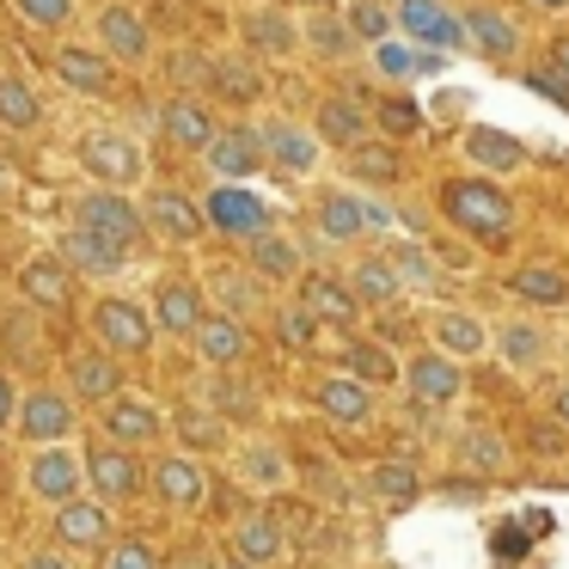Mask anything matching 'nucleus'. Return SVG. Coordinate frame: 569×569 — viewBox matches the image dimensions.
<instances>
[{
  "label": "nucleus",
  "instance_id": "39",
  "mask_svg": "<svg viewBox=\"0 0 569 569\" xmlns=\"http://www.w3.org/2000/svg\"><path fill=\"white\" fill-rule=\"evenodd\" d=\"M312 136L331 141V148H356L361 136H368V117L356 111V99H319V111H312Z\"/></svg>",
  "mask_w": 569,
  "mask_h": 569
},
{
  "label": "nucleus",
  "instance_id": "18",
  "mask_svg": "<svg viewBox=\"0 0 569 569\" xmlns=\"http://www.w3.org/2000/svg\"><path fill=\"white\" fill-rule=\"evenodd\" d=\"M80 471H87L92 496H99L104 508L129 502V496L141 490V466H136V453H129V447H92V453L80 459Z\"/></svg>",
  "mask_w": 569,
  "mask_h": 569
},
{
  "label": "nucleus",
  "instance_id": "36",
  "mask_svg": "<svg viewBox=\"0 0 569 569\" xmlns=\"http://www.w3.org/2000/svg\"><path fill=\"white\" fill-rule=\"evenodd\" d=\"M202 295L221 300V312H227V319H239V325L263 307V282L251 270H209V288H202Z\"/></svg>",
  "mask_w": 569,
  "mask_h": 569
},
{
  "label": "nucleus",
  "instance_id": "50",
  "mask_svg": "<svg viewBox=\"0 0 569 569\" xmlns=\"http://www.w3.org/2000/svg\"><path fill=\"white\" fill-rule=\"evenodd\" d=\"M392 276H398V288H417V282H435V263L422 258V246H398L392 258Z\"/></svg>",
  "mask_w": 569,
  "mask_h": 569
},
{
  "label": "nucleus",
  "instance_id": "16",
  "mask_svg": "<svg viewBox=\"0 0 569 569\" xmlns=\"http://www.w3.org/2000/svg\"><path fill=\"white\" fill-rule=\"evenodd\" d=\"M56 80L74 92H87V99H104V92L117 87V62L99 50V43H62V50L50 56Z\"/></svg>",
  "mask_w": 569,
  "mask_h": 569
},
{
  "label": "nucleus",
  "instance_id": "54",
  "mask_svg": "<svg viewBox=\"0 0 569 569\" xmlns=\"http://www.w3.org/2000/svg\"><path fill=\"white\" fill-rule=\"evenodd\" d=\"M209 405L214 410H233V417H251V410H258V405H251V386H239V380H214L209 386Z\"/></svg>",
  "mask_w": 569,
  "mask_h": 569
},
{
  "label": "nucleus",
  "instance_id": "41",
  "mask_svg": "<svg viewBox=\"0 0 569 569\" xmlns=\"http://www.w3.org/2000/svg\"><path fill=\"white\" fill-rule=\"evenodd\" d=\"M38 123H43L38 92H31L19 74H0V129H13V136H31Z\"/></svg>",
  "mask_w": 569,
  "mask_h": 569
},
{
  "label": "nucleus",
  "instance_id": "45",
  "mask_svg": "<svg viewBox=\"0 0 569 569\" xmlns=\"http://www.w3.org/2000/svg\"><path fill=\"white\" fill-rule=\"evenodd\" d=\"M13 13L26 19L31 31H68L80 13V0H13Z\"/></svg>",
  "mask_w": 569,
  "mask_h": 569
},
{
  "label": "nucleus",
  "instance_id": "20",
  "mask_svg": "<svg viewBox=\"0 0 569 569\" xmlns=\"http://www.w3.org/2000/svg\"><path fill=\"white\" fill-rule=\"evenodd\" d=\"M239 38H246V56H270V62H288V56H300V31L295 19L282 13V7H258V13L239 19Z\"/></svg>",
  "mask_w": 569,
  "mask_h": 569
},
{
  "label": "nucleus",
  "instance_id": "59",
  "mask_svg": "<svg viewBox=\"0 0 569 569\" xmlns=\"http://www.w3.org/2000/svg\"><path fill=\"white\" fill-rule=\"evenodd\" d=\"M13 422V386H7V373H0V429Z\"/></svg>",
  "mask_w": 569,
  "mask_h": 569
},
{
  "label": "nucleus",
  "instance_id": "15",
  "mask_svg": "<svg viewBox=\"0 0 569 569\" xmlns=\"http://www.w3.org/2000/svg\"><path fill=\"white\" fill-rule=\"evenodd\" d=\"M405 386H410V398H417L422 410H441V405H453V398L466 392V373H459L453 356H441V349H422V356H410Z\"/></svg>",
  "mask_w": 569,
  "mask_h": 569
},
{
  "label": "nucleus",
  "instance_id": "52",
  "mask_svg": "<svg viewBox=\"0 0 569 569\" xmlns=\"http://www.w3.org/2000/svg\"><path fill=\"white\" fill-rule=\"evenodd\" d=\"M312 337H319V319H312L300 300H288L282 307V343L288 349H312Z\"/></svg>",
  "mask_w": 569,
  "mask_h": 569
},
{
  "label": "nucleus",
  "instance_id": "23",
  "mask_svg": "<svg viewBox=\"0 0 569 569\" xmlns=\"http://www.w3.org/2000/svg\"><path fill=\"white\" fill-rule=\"evenodd\" d=\"M141 227L160 233V239H172V246H190V239L202 233V214H197V202H190L184 190H153L148 209H141Z\"/></svg>",
  "mask_w": 569,
  "mask_h": 569
},
{
  "label": "nucleus",
  "instance_id": "34",
  "mask_svg": "<svg viewBox=\"0 0 569 569\" xmlns=\"http://www.w3.org/2000/svg\"><path fill=\"white\" fill-rule=\"evenodd\" d=\"M490 343L502 349V361H508V368H520V373L545 368V356H551V337H545V325H532V319H508Z\"/></svg>",
  "mask_w": 569,
  "mask_h": 569
},
{
  "label": "nucleus",
  "instance_id": "6",
  "mask_svg": "<svg viewBox=\"0 0 569 569\" xmlns=\"http://www.w3.org/2000/svg\"><path fill=\"white\" fill-rule=\"evenodd\" d=\"M392 26L417 50H466V26L447 0H392Z\"/></svg>",
  "mask_w": 569,
  "mask_h": 569
},
{
  "label": "nucleus",
  "instance_id": "37",
  "mask_svg": "<svg viewBox=\"0 0 569 569\" xmlns=\"http://www.w3.org/2000/svg\"><path fill=\"white\" fill-rule=\"evenodd\" d=\"M295 31H300V50L325 56V62H343V56H356V38H349V26L331 13V7H319V13L295 19Z\"/></svg>",
  "mask_w": 569,
  "mask_h": 569
},
{
  "label": "nucleus",
  "instance_id": "30",
  "mask_svg": "<svg viewBox=\"0 0 569 569\" xmlns=\"http://www.w3.org/2000/svg\"><path fill=\"white\" fill-rule=\"evenodd\" d=\"M312 405H319L331 422H356V429H361V422L373 417V386L349 380V373H331V380L312 386Z\"/></svg>",
  "mask_w": 569,
  "mask_h": 569
},
{
  "label": "nucleus",
  "instance_id": "58",
  "mask_svg": "<svg viewBox=\"0 0 569 569\" xmlns=\"http://www.w3.org/2000/svg\"><path fill=\"white\" fill-rule=\"evenodd\" d=\"M26 569H68V557H62V551H31Z\"/></svg>",
  "mask_w": 569,
  "mask_h": 569
},
{
  "label": "nucleus",
  "instance_id": "32",
  "mask_svg": "<svg viewBox=\"0 0 569 569\" xmlns=\"http://www.w3.org/2000/svg\"><path fill=\"white\" fill-rule=\"evenodd\" d=\"M508 295L527 300V307H569V270H557V263H520L515 276H508Z\"/></svg>",
  "mask_w": 569,
  "mask_h": 569
},
{
  "label": "nucleus",
  "instance_id": "38",
  "mask_svg": "<svg viewBox=\"0 0 569 569\" xmlns=\"http://www.w3.org/2000/svg\"><path fill=\"white\" fill-rule=\"evenodd\" d=\"M300 307L312 312L319 325H356V295H349L343 282H331V276H307L300 282Z\"/></svg>",
  "mask_w": 569,
  "mask_h": 569
},
{
  "label": "nucleus",
  "instance_id": "21",
  "mask_svg": "<svg viewBox=\"0 0 569 569\" xmlns=\"http://www.w3.org/2000/svg\"><path fill=\"white\" fill-rule=\"evenodd\" d=\"M123 392V361L111 356V349H80L74 361H68V398H80V405H104V398Z\"/></svg>",
  "mask_w": 569,
  "mask_h": 569
},
{
  "label": "nucleus",
  "instance_id": "28",
  "mask_svg": "<svg viewBox=\"0 0 569 569\" xmlns=\"http://www.w3.org/2000/svg\"><path fill=\"white\" fill-rule=\"evenodd\" d=\"M153 490H160V502H172V508H202L209 502V478H202V466L184 459V453H166L160 466H153Z\"/></svg>",
  "mask_w": 569,
  "mask_h": 569
},
{
  "label": "nucleus",
  "instance_id": "7",
  "mask_svg": "<svg viewBox=\"0 0 569 569\" xmlns=\"http://www.w3.org/2000/svg\"><path fill=\"white\" fill-rule=\"evenodd\" d=\"M26 490L38 496V502H50V508H62V502H74V496H87V471H80V453H74V447H62V441L38 447V453H31V466H26Z\"/></svg>",
  "mask_w": 569,
  "mask_h": 569
},
{
  "label": "nucleus",
  "instance_id": "29",
  "mask_svg": "<svg viewBox=\"0 0 569 569\" xmlns=\"http://www.w3.org/2000/svg\"><path fill=\"white\" fill-rule=\"evenodd\" d=\"M209 87L221 92L227 104H258V99H263V68H258V56H246V50L214 56V62H209Z\"/></svg>",
  "mask_w": 569,
  "mask_h": 569
},
{
  "label": "nucleus",
  "instance_id": "5",
  "mask_svg": "<svg viewBox=\"0 0 569 569\" xmlns=\"http://www.w3.org/2000/svg\"><path fill=\"white\" fill-rule=\"evenodd\" d=\"M197 214H202V227H214V233H227V239H251V233H263V227H276L270 202L251 184H214L209 197L197 202Z\"/></svg>",
  "mask_w": 569,
  "mask_h": 569
},
{
  "label": "nucleus",
  "instance_id": "62",
  "mask_svg": "<svg viewBox=\"0 0 569 569\" xmlns=\"http://www.w3.org/2000/svg\"><path fill=\"white\" fill-rule=\"evenodd\" d=\"M551 68H557V74H569V38H563V43H557V50H551Z\"/></svg>",
  "mask_w": 569,
  "mask_h": 569
},
{
  "label": "nucleus",
  "instance_id": "35",
  "mask_svg": "<svg viewBox=\"0 0 569 569\" xmlns=\"http://www.w3.org/2000/svg\"><path fill=\"white\" fill-rule=\"evenodd\" d=\"M435 349L441 356H453V361H466V356H483L490 349V325L483 319H471V312H435Z\"/></svg>",
  "mask_w": 569,
  "mask_h": 569
},
{
  "label": "nucleus",
  "instance_id": "25",
  "mask_svg": "<svg viewBox=\"0 0 569 569\" xmlns=\"http://www.w3.org/2000/svg\"><path fill=\"white\" fill-rule=\"evenodd\" d=\"M288 557V539H282V527H276L270 515H246L233 527V563H246V569H276Z\"/></svg>",
  "mask_w": 569,
  "mask_h": 569
},
{
  "label": "nucleus",
  "instance_id": "63",
  "mask_svg": "<svg viewBox=\"0 0 569 569\" xmlns=\"http://www.w3.org/2000/svg\"><path fill=\"white\" fill-rule=\"evenodd\" d=\"M221 569H246V563H221Z\"/></svg>",
  "mask_w": 569,
  "mask_h": 569
},
{
  "label": "nucleus",
  "instance_id": "53",
  "mask_svg": "<svg viewBox=\"0 0 569 569\" xmlns=\"http://www.w3.org/2000/svg\"><path fill=\"white\" fill-rule=\"evenodd\" d=\"M104 569H160V557H153L148 539H117L111 557H104Z\"/></svg>",
  "mask_w": 569,
  "mask_h": 569
},
{
  "label": "nucleus",
  "instance_id": "57",
  "mask_svg": "<svg viewBox=\"0 0 569 569\" xmlns=\"http://www.w3.org/2000/svg\"><path fill=\"white\" fill-rule=\"evenodd\" d=\"M166 569H221V557H214L209 545H184V551H178Z\"/></svg>",
  "mask_w": 569,
  "mask_h": 569
},
{
  "label": "nucleus",
  "instance_id": "17",
  "mask_svg": "<svg viewBox=\"0 0 569 569\" xmlns=\"http://www.w3.org/2000/svg\"><path fill=\"white\" fill-rule=\"evenodd\" d=\"M214 129L221 123H214L209 99H197V92H178V99L160 104V141L178 153H202V141H209Z\"/></svg>",
  "mask_w": 569,
  "mask_h": 569
},
{
  "label": "nucleus",
  "instance_id": "42",
  "mask_svg": "<svg viewBox=\"0 0 569 569\" xmlns=\"http://www.w3.org/2000/svg\"><path fill=\"white\" fill-rule=\"evenodd\" d=\"M368 490L380 496L386 508H410L422 496V478H417V466H405V459H380V466L368 471Z\"/></svg>",
  "mask_w": 569,
  "mask_h": 569
},
{
  "label": "nucleus",
  "instance_id": "13",
  "mask_svg": "<svg viewBox=\"0 0 569 569\" xmlns=\"http://www.w3.org/2000/svg\"><path fill=\"white\" fill-rule=\"evenodd\" d=\"M92 43H99L111 62H148L153 56V31L141 26L136 7H99V19H92Z\"/></svg>",
  "mask_w": 569,
  "mask_h": 569
},
{
  "label": "nucleus",
  "instance_id": "2",
  "mask_svg": "<svg viewBox=\"0 0 569 569\" xmlns=\"http://www.w3.org/2000/svg\"><path fill=\"white\" fill-rule=\"evenodd\" d=\"M74 227L99 233L104 246H117L123 258L148 239V227H141V202L129 197V190H111V184H92L87 197H74Z\"/></svg>",
  "mask_w": 569,
  "mask_h": 569
},
{
  "label": "nucleus",
  "instance_id": "31",
  "mask_svg": "<svg viewBox=\"0 0 569 569\" xmlns=\"http://www.w3.org/2000/svg\"><path fill=\"white\" fill-rule=\"evenodd\" d=\"M56 258H62L68 270H80V276H117V270H123V251L104 246V239L87 233V227H68L62 246H56Z\"/></svg>",
  "mask_w": 569,
  "mask_h": 569
},
{
  "label": "nucleus",
  "instance_id": "51",
  "mask_svg": "<svg viewBox=\"0 0 569 569\" xmlns=\"http://www.w3.org/2000/svg\"><path fill=\"white\" fill-rule=\"evenodd\" d=\"M459 459H466V466H478V471H502V441H496V435H483V429H471L466 441H459Z\"/></svg>",
  "mask_w": 569,
  "mask_h": 569
},
{
  "label": "nucleus",
  "instance_id": "12",
  "mask_svg": "<svg viewBox=\"0 0 569 569\" xmlns=\"http://www.w3.org/2000/svg\"><path fill=\"white\" fill-rule=\"evenodd\" d=\"M258 141H263V160H276L288 178H312V172H319V148H325V141L312 136V129H300L295 117H270V123L258 129Z\"/></svg>",
  "mask_w": 569,
  "mask_h": 569
},
{
  "label": "nucleus",
  "instance_id": "43",
  "mask_svg": "<svg viewBox=\"0 0 569 569\" xmlns=\"http://www.w3.org/2000/svg\"><path fill=\"white\" fill-rule=\"evenodd\" d=\"M343 288L356 295V307H392V300H398V276H392V263H386V258H361L356 276H349Z\"/></svg>",
  "mask_w": 569,
  "mask_h": 569
},
{
  "label": "nucleus",
  "instance_id": "14",
  "mask_svg": "<svg viewBox=\"0 0 569 569\" xmlns=\"http://www.w3.org/2000/svg\"><path fill=\"white\" fill-rule=\"evenodd\" d=\"M190 343H197L202 368H214V373L246 368V356H251L246 325H239V319H227V312H202V319H197V331H190Z\"/></svg>",
  "mask_w": 569,
  "mask_h": 569
},
{
  "label": "nucleus",
  "instance_id": "56",
  "mask_svg": "<svg viewBox=\"0 0 569 569\" xmlns=\"http://www.w3.org/2000/svg\"><path fill=\"white\" fill-rule=\"evenodd\" d=\"M527 87L539 92V99H551V104H563V111H569V74H557V68H532Z\"/></svg>",
  "mask_w": 569,
  "mask_h": 569
},
{
  "label": "nucleus",
  "instance_id": "1",
  "mask_svg": "<svg viewBox=\"0 0 569 569\" xmlns=\"http://www.w3.org/2000/svg\"><path fill=\"white\" fill-rule=\"evenodd\" d=\"M441 214L471 239H508L515 233V197H508L496 178H447Z\"/></svg>",
  "mask_w": 569,
  "mask_h": 569
},
{
  "label": "nucleus",
  "instance_id": "47",
  "mask_svg": "<svg viewBox=\"0 0 569 569\" xmlns=\"http://www.w3.org/2000/svg\"><path fill=\"white\" fill-rule=\"evenodd\" d=\"M349 160H356V172L361 178H373V184H392L398 178V153H392V141H356V148H349Z\"/></svg>",
  "mask_w": 569,
  "mask_h": 569
},
{
  "label": "nucleus",
  "instance_id": "11",
  "mask_svg": "<svg viewBox=\"0 0 569 569\" xmlns=\"http://www.w3.org/2000/svg\"><path fill=\"white\" fill-rule=\"evenodd\" d=\"M459 26H466V56H483V62H496V68H508L520 56V26L502 7H466Z\"/></svg>",
  "mask_w": 569,
  "mask_h": 569
},
{
  "label": "nucleus",
  "instance_id": "33",
  "mask_svg": "<svg viewBox=\"0 0 569 569\" xmlns=\"http://www.w3.org/2000/svg\"><path fill=\"white\" fill-rule=\"evenodd\" d=\"M466 160L478 166V172H520V166H527V148H520L515 136H502V129H466Z\"/></svg>",
  "mask_w": 569,
  "mask_h": 569
},
{
  "label": "nucleus",
  "instance_id": "46",
  "mask_svg": "<svg viewBox=\"0 0 569 569\" xmlns=\"http://www.w3.org/2000/svg\"><path fill=\"white\" fill-rule=\"evenodd\" d=\"M172 429L184 435L190 447H221V441H227V422L214 417V410H202V405H184V410L172 417Z\"/></svg>",
  "mask_w": 569,
  "mask_h": 569
},
{
  "label": "nucleus",
  "instance_id": "48",
  "mask_svg": "<svg viewBox=\"0 0 569 569\" xmlns=\"http://www.w3.org/2000/svg\"><path fill=\"white\" fill-rule=\"evenodd\" d=\"M343 26H349V38L380 43V38H392V7H386V0H356L343 13Z\"/></svg>",
  "mask_w": 569,
  "mask_h": 569
},
{
  "label": "nucleus",
  "instance_id": "40",
  "mask_svg": "<svg viewBox=\"0 0 569 569\" xmlns=\"http://www.w3.org/2000/svg\"><path fill=\"white\" fill-rule=\"evenodd\" d=\"M435 68H441V56L417 50V43H398V38L373 43V74L386 80H417V74H435Z\"/></svg>",
  "mask_w": 569,
  "mask_h": 569
},
{
  "label": "nucleus",
  "instance_id": "60",
  "mask_svg": "<svg viewBox=\"0 0 569 569\" xmlns=\"http://www.w3.org/2000/svg\"><path fill=\"white\" fill-rule=\"evenodd\" d=\"M527 7H539V13H551V19L569 13V0H527Z\"/></svg>",
  "mask_w": 569,
  "mask_h": 569
},
{
  "label": "nucleus",
  "instance_id": "55",
  "mask_svg": "<svg viewBox=\"0 0 569 569\" xmlns=\"http://www.w3.org/2000/svg\"><path fill=\"white\" fill-rule=\"evenodd\" d=\"M239 466H246V478H258V483H282V478H288L282 453H270V447H258V453H246Z\"/></svg>",
  "mask_w": 569,
  "mask_h": 569
},
{
  "label": "nucleus",
  "instance_id": "3",
  "mask_svg": "<svg viewBox=\"0 0 569 569\" xmlns=\"http://www.w3.org/2000/svg\"><path fill=\"white\" fill-rule=\"evenodd\" d=\"M74 160L92 184H111V190H129V184L148 178V153H141L123 129H87V136L74 141Z\"/></svg>",
  "mask_w": 569,
  "mask_h": 569
},
{
  "label": "nucleus",
  "instance_id": "26",
  "mask_svg": "<svg viewBox=\"0 0 569 569\" xmlns=\"http://www.w3.org/2000/svg\"><path fill=\"white\" fill-rule=\"evenodd\" d=\"M246 270L258 276V282H295L300 276V246L282 233V227H263V233H251Z\"/></svg>",
  "mask_w": 569,
  "mask_h": 569
},
{
  "label": "nucleus",
  "instance_id": "9",
  "mask_svg": "<svg viewBox=\"0 0 569 569\" xmlns=\"http://www.w3.org/2000/svg\"><path fill=\"white\" fill-rule=\"evenodd\" d=\"M202 160H209V172L221 178V184H246V178L263 172V141L251 123H227L202 141Z\"/></svg>",
  "mask_w": 569,
  "mask_h": 569
},
{
  "label": "nucleus",
  "instance_id": "4",
  "mask_svg": "<svg viewBox=\"0 0 569 569\" xmlns=\"http://www.w3.org/2000/svg\"><path fill=\"white\" fill-rule=\"evenodd\" d=\"M87 325H92V343L111 349L117 361H123V356H148V349H153V319H148V307H141V300L104 295L99 307H92Z\"/></svg>",
  "mask_w": 569,
  "mask_h": 569
},
{
  "label": "nucleus",
  "instance_id": "44",
  "mask_svg": "<svg viewBox=\"0 0 569 569\" xmlns=\"http://www.w3.org/2000/svg\"><path fill=\"white\" fill-rule=\"evenodd\" d=\"M343 373L349 380H361V386H386L392 380V356H386L380 343H349V356H343Z\"/></svg>",
  "mask_w": 569,
  "mask_h": 569
},
{
  "label": "nucleus",
  "instance_id": "49",
  "mask_svg": "<svg viewBox=\"0 0 569 569\" xmlns=\"http://www.w3.org/2000/svg\"><path fill=\"white\" fill-rule=\"evenodd\" d=\"M373 117H380L386 136H422V104L410 99V92H405V99H380V111H373Z\"/></svg>",
  "mask_w": 569,
  "mask_h": 569
},
{
  "label": "nucleus",
  "instance_id": "10",
  "mask_svg": "<svg viewBox=\"0 0 569 569\" xmlns=\"http://www.w3.org/2000/svg\"><path fill=\"white\" fill-rule=\"evenodd\" d=\"M74 422H80V405H74V398H62L56 386H38V392L19 398V435H26V441H38V447L68 441V435H74Z\"/></svg>",
  "mask_w": 569,
  "mask_h": 569
},
{
  "label": "nucleus",
  "instance_id": "24",
  "mask_svg": "<svg viewBox=\"0 0 569 569\" xmlns=\"http://www.w3.org/2000/svg\"><path fill=\"white\" fill-rule=\"evenodd\" d=\"M19 295L38 312H68V300H74V270H68L62 258H31L26 270H19Z\"/></svg>",
  "mask_w": 569,
  "mask_h": 569
},
{
  "label": "nucleus",
  "instance_id": "8",
  "mask_svg": "<svg viewBox=\"0 0 569 569\" xmlns=\"http://www.w3.org/2000/svg\"><path fill=\"white\" fill-rule=\"evenodd\" d=\"M312 221H319V233L331 239V246H356V239H368L373 227L386 221V209H373V202L361 197V190L337 184V190H325V197H319Z\"/></svg>",
  "mask_w": 569,
  "mask_h": 569
},
{
  "label": "nucleus",
  "instance_id": "19",
  "mask_svg": "<svg viewBox=\"0 0 569 569\" xmlns=\"http://www.w3.org/2000/svg\"><path fill=\"white\" fill-rule=\"evenodd\" d=\"M56 545L62 551H99L111 545V508L99 496H74V502L56 508Z\"/></svg>",
  "mask_w": 569,
  "mask_h": 569
},
{
  "label": "nucleus",
  "instance_id": "61",
  "mask_svg": "<svg viewBox=\"0 0 569 569\" xmlns=\"http://www.w3.org/2000/svg\"><path fill=\"white\" fill-rule=\"evenodd\" d=\"M551 410H557V417H563V422H569V380H563V386H557V398H551Z\"/></svg>",
  "mask_w": 569,
  "mask_h": 569
},
{
  "label": "nucleus",
  "instance_id": "22",
  "mask_svg": "<svg viewBox=\"0 0 569 569\" xmlns=\"http://www.w3.org/2000/svg\"><path fill=\"white\" fill-rule=\"evenodd\" d=\"M104 429H111V441L117 447H148V441H160V429H166V417L148 405V398H104Z\"/></svg>",
  "mask_w": 569,
  "mask_h": 569
},
{
  "label": "nucleus",
  "instance_id": "27",
  "mask_svg": "<svg viewBox=\"0 0 569 569\" xmlns=\"http://www.w3.org/2000/svg\"><path fill=\"white\" fill-rule=\"evenodd\" d=\"M202 312H209V300H202L197 282H166L160 295H153L148 319H153V331H166V337H190Z\"/></svg>",
  "mask_w": 569,
  "mask_h": 569
}]
</instances>
